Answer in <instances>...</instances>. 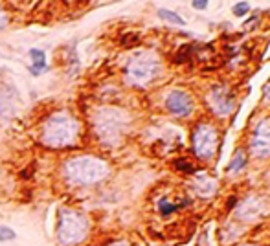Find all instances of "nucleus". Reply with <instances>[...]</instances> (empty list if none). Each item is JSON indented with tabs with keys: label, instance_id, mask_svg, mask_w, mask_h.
I'll use <instances>...</instances> for the list:
<instances>
[{
	"label": "nucleus",
	"instance_id": "1",
	"mask_svg": "<svg viewBox=\"0 0 270 246\" xmlns=\"http://www.w3.org/2000/svg\"><path fill=\"white\" fill-rule=\"evenodd\" d=\"M81 132V123L70 112H53L43 125V134L41 140L46 147L51 149H66L76 145Z\"/></svg>",
	"mask_w": 270,
	"mask_h": 246
},
{
	"label": "nucleus",
	"instance_id": "2",
	"mask_svg": "<svg viewBox=\"0 0 270 246\" xmlns=\"http://www.w3.org/2000/svg\"><path fill=\"white\" fill-rule=\"evenodd\" d=\"M63 176L72 186H94L109 176V164L97 156H74L63 164Z\"/></svg>",
	"mask_w": 270,
	"mask_h": 246
},
{
	"label": "nucleus",
	"instance_id": "3",
	"mask_svg": "<svg viewBox=\"0 0 270 246\" xmlns=\"http://www.w3.org/2000/svg\"><path fill=\"white\" fill-rule=\"evenodd\" d=\"M129 127V116L125 110L116 109V107H103L96 110L92 118V129L94 134L103 145H118L122 142L123 134Z\"/></svg>",
	"mask_w": 270,
	"mask_h": 246
},
{
	"label": "nucleus",
	"instance_id": "4",
	"mask_svg": "<svg viewBox=\"0 0 270 246\" xmlns=\"http://www.w3.org/2000/svg\"><path fill=\"white\" fill-rule=\"evenodd\" d=\"M90 224L87 215H83L72 207H61L57 215V241L63 246H77L81 245L89 235Z\"/></svg>",
	"mask_w": 270,
	"mask_h": 246
},
{
	"label": "nucleus",
	"instance_id": "5",
	"mask_svg": "<svg viewBox=\"0 0 270 246\" xmlns=\"http://www.w3.org/2000/svg\"><path fill=\"white\" fill-rule=\"evenodd\" d=\"M160 72V61L151 52H141L131 59L125 66V79L127 83L136 86H145L153 81Z\"/></svg>",
	"mask_w": 270,
	"mask_h": 246
},
{
	"label": "nucleus",
	"instance_id": "6",
	"mask_svg": "<svg viewBox=\"0 0 270 246\" xmlns=\"http://www.w3.org/2000/svg\"><path fill=\"white\" fill-rule=\"evenodd\" d=\"M217 147V130L208 123H199L193 132V149L199 158H212Z\"/></svg>",
	"mask_w": 270,
	"mask_h": 246
},
{
	"label": "nucleus",
	"instance_id": "7",
	"mask_svg": "<svg viewBox=\"0 0 270 246\" xmlns=\"http://www.w3.org/2000/svg\"><path fill=\"white\" fill-rule=\"evenodd\" d=\"M250 147L254 156L257 158H267L270 156V122L269 120H261L254 129L250 140Z\"/></svg>",
	"mask_w": 270,
	"mask_h": 246
},
{
	"label": "nucleus",
	"instance_id": "8",
	"mask_svg": "<svg viewBox=\"0 0 270 246\" xmlns=\"http://www.w3.org/2000/svg\"><path fill=\"white\" fill-rule=\"evenodd\" d=\"M166 109L173 116H189L193 112V99L184 90H171L166 97Z\"/></svg>",
	"mask_w": 270,
	"mask_h": 246
},
{
	"label": "nucleus",
	"instance_id": "9",
	"mask_svg": "<svg viewBox=\"0 0 270 246\" xmlns=\"http://www.w3.org/2000/svg\"><path fill=\"white\" fill-rule=\"evenodd\" d=\"M208 101L212 105L213 112H217L219 116H226V114H230L231 110H233V97L223 86L213 88L210 92V96H208Z\"/></svg>",
	"mask_w": 270,
	"mask_h": 246
},
{
	"label": "nucleus",
	"instance_id": "10",
	"mask_svg": "<svg viewBox=\"0 0 270 246\" xmlns=\"http://www.w3.org/2000/svg\"><path fill=\"white\" fill-rule=\"evenodd\" d=\"M263 202L259 199H246L244 202L239 204V209H237V217L241 220H254L257 219L259 215L263 213Z\"/></svg>",
	"mask_w": 270,
	"mask_h": 246
},
{
	"label": "nucleus",
	"instance_id": "11",
	"mask_svg": "<svg viewBox=\"0 0 270 246\" xmlns=\"http://www.w3.org/2000/svg\"><path fill=\"white\" fill-rule=\"evenodd\" d=\"M30 57H32V76H41L43 72L48 68L46 66V53L43 50H39V48H32L30 50Z\"/></svg>",
	"mask_w": 270,
	"mask_h": 246
},
{
	"label": "nucleus",
	"instance_id": "12",
	"mask_svg": "<svg viewBox=\"0 0 270 246\" xmlns=\"http://www.w3.org/2000/svg\"><path fill=\"white\" fill-rule=\"evenodd\" d=\"M197 189L200 195H212L217 189V182L204 173H200V175H197Z\"/></svg>",
	"mask_w": 270,
	"mask_h": 246
},
{
	"label": "nucleus",
	"instance_id": "13",
	"mask_svg": "<svg viewBox=\"0 0 270 246\" xmlns=\"http://www.w3.org/2000/svg\"><path fill=\"white\" fill-rule=\"evenodd\" d=\"M158 17H160L162 20H166V22H171V24H177V26H184L186 22H184V19L180 17V15L173 13V11H169V9H158Z\"/></svg>",
	"mask_w": 270,
	"mask_h": 246
},
{
	"label": "nucleus",
	"instance_id": "14",
	"mask_svg": "<svg viewBox=\"0 0 270 246\" xmlns=\"http://www.w3.org/2000/svg\"><path fill=\"white\" fill-rule=\"evenodd\" d=\"M244 164H246V158H244V153L241 149L235 153V156L231 158V162L228 164V171H239V169L244 167Z\"/></svg>",
	"mask_w": 270,
	"mask_h": 246
},
{
	"label": "nucleus",
	"instance_id": "15",
	"mask_svg": "<svg viewBox=\"0 0 270 246\" xmlns=\"http://www.w3.org/2000/svg\"><path fill=\"white\" fill-rule=\"evenodd\" d=\"M17 237L15 230H11L9 226H0V241L6 243V241H13Z\"/></svg>",
	"mask_w": 270,
	"mask_h": 246
},
{
	"label": "nucleus",
	"instance_id": "16",
	"mask_svg": "<svg viewBox=\"0 0 270 246\" xmlns=\"http://www.w3.org/2000/svg\"><path fill=\"white\" fill-rule=\"evenodd\" d=\"M158 209H160L162 215H169V213H173L175 209H177V206H175V204H169L166 199H162V201L158 202Z\"/></svg>",
	"mask_w": 270,
	"mask_h": 246
},
{
	"label": "nucleus",
	"instance_id": "17",
	"mask_svg": "<svg viewBox=\"0 0 270 246\" xmlns=\"http://www.w3.org/2000/svg\"><path fill=\"white\" fill-rule=\"evenodd\" d=\"M248 9H250L248 2H239V4L233 6V15H235V17H244V15L248 13Z\"/></svg>",
	"mask_w": 270,
	"mask_h": 246
},
{
	"label": "nucleus",
	"instance_id": "18",
	"mask_svg": "<svg viewBox=\"0 0 270 246\" xmlns=\"http://www.w3.org/2000/svg\"><path fill=\"white\" fill-rule=\"evenodd\" d=\"M9 24V17H7V13L0 7V30H4V28Z\"/></svg>",
	"mask_w": 270,
	"mask_h": 246
},
{
	"label": "nucleus",
	"instance_id": "19",
	"mask_svg": "<svg viewBox=\"0 0 270 246\" xmlns=\"http://www.w3.org/2000/svg\"><path fill=\"white\" fill-rule=\"evenodd\" d=\"M175 165H177V169H182V171H186V173H193L191 164L184 162V160H179V162L175 164Z\"/></svg>",
	"mask_w": 270,
	"mask_h": 246
},
{
	"label": "nucleus",
	"instance_id": "20",
	"mask_svg": "<svg viewBox=\"0 0 270 246\" xmlns=\"http://www.w3.org/2000/svg\"><path fill=\"white\" fill-rule=\"evenodd\" d=\"M193 7H195V9H206V7H208V2H206V0H193Z\"/></svg>",
	"mask_w": 270,
	"mask_h": 246
},
{
	"label": "nucleus",
	"instance_id": "21",
	"mask_svg": "<svg viewBox=\"0 0 270 246\" xmlns=\"http://www.w3.org/2000/svg\"><path fill=\"white\" fill-rule=\"evenodd\" d=\"M265 97H267V101H270V84L267 86V90H265Z\"/></svg>",
	"mask_w": 270,
	"mask_h": 246
},
{
	"label": "nucleus",
	"instance_id": "22",
	"mask_svg": "<svg viewBox=\"0 0 270 246\" xmlns=\"http://www.w3.org/2000/svg\"><path fill=\"white\" fill-rule=\"evenodd\" d=\"M109 246H129L127 243H123V241H120V243H112V245H109Z\"/></svg>",
	"mask_w": 270,
	"mask_h": 246
}]
</instances>
